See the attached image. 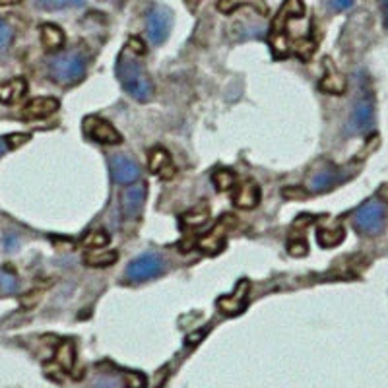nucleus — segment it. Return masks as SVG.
Wrapping results in <instances>:
<instances>
[{"label": "nucleus", "instance_id": "nucleus-1", "mask_svg": "<svg viewBox=\"0 0 388 388\" xmlns=\"http://www.w3.org/2000/svg\"><path fill=\"white\" fill-rule=\"evenodd\" d=\"M116 78H118L121 86L125 87L136 101H148L154 96L152 80L146 76L144 68L138 60V55L128 47L121 53V57L116 60Z\"/></svg>", "mask_w": 388, "mask_h": 388}, {"label": "nucleus", "instance_id": "nucleus-2", "mask_svg": "<svg viewBox=\"0 0 388 388\" xmlns=\"http://www.w3.org/2000/svg\"><path fill=\"white\" fill-rule=\"evenodd\" d=\"M51 78L60 86H72L78 84L86 74V60L80 53H62L51 60L48 67Z\"/></svg>", "mask_w": 388, "mask_h": 388}, {"label": "nucleus", "instance_id": "nucleus-3", "mask_svg": "<svg viewBox=\"0 0 388 388\" xmlns=\"http://www.w3.org/2000/svg\"><path fill=\"white\" fill-rule=\"evenodd\" d=\"M387 223V204L378 198H371L355 212L353 225L363 235H378Z\"/></svg>", "mask_w": 388, "mask_h": 388}, {"label": "nucleus", "instance_id": "nucleus-4", "mask_svg": "<svg viewBox=\"0 0 388 388\" xmlns=\"http://www.w3.org/2000/svg\"><path fill=\"white\" fill-rule=\"evenodd\" d=\"M173 14L165 6H154L148 14V37L154 45H161L171 33Z\"/></svg>", "mask_w": 388, "mask_h": 388}, {"label": "nucleus", "instance_id": "nucleus-5", "mask_svg": "<svg viewBox=\"0 0 388 388\" xmlns=\"http://www.w3.org/2000/svg\"><path fill=\"white\" fill-rule=\"evenodd\" d=\"M164 272V261L157 254H142L136 261L130 262L128 270H126V278L130 281H146L154 280Z\"/></svg>", "mask_w": 388, "mask_h": 388}, {"label": "nucleus", "instance_id": "nucleus-6", "mask_svg": "<svg viewBox=\"0 0 388 388\" xmlns=\"http://www.w3.org/2000/svg\"><path fill=\"white\" fill-rule=\"evenodd\" d=\"M375 128V103L371 97H361L349 118V132L351 134H369Z\"/></svg>", "mask_w": 388, "mask_h": 388}, {"label": "nucleus", "instance_id": "nucleus-7", "mask_svg": "<svg viewBox=\"0 0 388 388\" xmlns=\"http://www.w3.org/2000/svg\"><path fill=\"white\" fill-rule=\"evenodd\" d=\"M84 132H86L91 140L99 142V144L116 146L123 142L121 132H118L109 121L101 118V116H87L86 121H84Z\"/></svg>", "mask_w": 388, "mask_h": 388}, {"label": "nucleus", "instance_id": "nucleus-8", "mask_svg": "<svg viewBox=\"0 0 388 388\" xmlns=\"http://www.w3.org/2000/svg\"><path fill=\"white\" fill-rule=\"evenodd\" d=\"M249 291H251V283L247 280H241L229 295H223L218 299V309L227 317L241 315L242 310L247 309V303H249Z\"/></svg>", "mask_w": 388, "mask_h": 388}, {"label": "nucleus", "instance_id": "nucleus-9", "mask_svg": "<svg viewBox=\"0 0 388 388\" xmlns=\"http://www.w3.org/2000/svg\"><path fill=\"white\" fill-rule=\"evenodd\" d=\"M111 175L118 184H132L140 179V165L136 164L132 157L118 154L111 157Z\"/></svg>", "mask_w": 388, "mask_h": 388}, {"label": "nucleus", "instance_id": "nucleus-10", "mask_svg": "<svg viewBox=\"0 0 388 388\" xmlns=\"http://www.w3.org/2000/svg\"><path fill=\"white\" fill-rule=\"evenodd\" d=\"M57 109V97H35V99H31L28 105L21 109V118H26V121H39V118H45V116L53 115Z\"/></svg>", "mask_w": 388, "mask_h": 388}, {"label": "nucleus", "instance_id": "nucleus-11", "mask_svg": "<svg viewBox=\"0 0 388 388\" xmlns=\"http://www.w3.org/2000/svg\"><path fill=\"white\" fill-rule=\"evenodd\" d=\"M146 202V184H136L126 188L123 196H121V210L125 218H136L142 212Z\"/></svg>", "mask_w": 388, "mask_h": 388}, {"label": "nucleus", "instance_id": "nucleus-12", "mask_svg": "<svg viewBox=\"0 0 388 388\" xmlns=\"http://www.w3.org/2000/svg\"><path fill=\"white\" fill-rule=\"evenodd\" d=\"M148 165L164 181H169L175 177V165L171 161V155L165 148H154L150 157H148Z\"/></svg>", "mask_w": 388, "mask_h": 388}, {"label": "nucleus", "instance_id": "nucleus-13", "mask_svg": "<svg viewBox=\"0 0 388 388\" xmlns=\"http://www.w3.org/2000/svg\"><path fill=\"white\" fill-rule=\"evenodd\" d=\"M324 67H326V72L320 80V89L326 91V94H334V96L344 94L346 91V78L342 76V72L334 67V62L330 58H324Z\"/></svg>", "mask_w": 388, "mask_h": 388}, {"label": "nucleus", "instance_id": "nucleus-14", "mask_svg": "<svg viewBox=\"0 0 388 388\" xmlns=\"http://www.w3.org/2000/svg\"><path fill=\"white\" fill-rule=\"evenodd\" d=\"M261 202V188L258 184L252 183V181H247L239 186V191L235 194V206H239L242 210H251V208H256Z\"/></svg>", "mask_w": 388, "mask_h": 388}, {"label": "nucleus", "instance_id": "nucleus-15", "mask_svg": "<svg viewBox=\"0 0 388 388\" xmlns=\"http://www.w3.org/2000/svg\"><path fill=\"white\" fill-rule=\"evenodd\" d=\"M225 229H227L225 223H218L212 231L208 233V235H204L202 239L198 241L200 251L208 252V254H218V252L222 251L223 245H225Z\"/></svg>", "mask_w": 388, "mask_h": 388}, {"label": "nucleus", "instance_id": "nucleus-16", "mask_svg": "<svg viewBox=\"0 0 388 388\" xmlns=\"http://www.w3.org/2000/svg\"><path fill=\"white\" fill-rule=\"evenodd\" d=\"M28 89V84L24 78H16V80H10L6 84H0V101L2 103H16L19 97H24Z\"/></svg>", "mask_w": 388, "mask_h": 388}, {"label": "nucleus", "instance_id": "nucleus-17", "mask_svg": "<svg viewBox=\"0 0 388 388\" xmlns=\"http://www.w3.org/2000/svg\"><path fill=\"white\" fill-rule=\"evenodd\" d=\"M118 261V252L116 251H101V249H96V251H87L84 254V264L89 266V268H105V266H111Z\"/></svg>", "mask_w": 388, "mask_h": 388}, {"label": "nucleus", "instance_id": "nucleus-18", "mask_svg": "<svg viewBox=\"0 0 388 388\" xmlns=\"http://www.w3.org/2000/svg\"><path fill=\"white\" fill-rule=\"evenodd\" d=\"M41 43L48 51H57L64 45V33L62 29L55 24H45L41 26Z\"/></svg>", "mask_w": 388, "mask_h": 388}, {"label": "nucleus", "instance_id": "nucleus-19", "mask_svg": "<svg viewBox=\"0 0 388 388\" xmlns=\"http://www.w3.org/2000/svg\"><path fill=\"white\" fill-rule=\"evenodd\" d=\"M74 361H76V349H74V344L72 342H62L60 346L55 351V363L62 371H72L74 367Z\"/></svg>", "mask_w": 388, "mask_h": 388}, {"label": "nucleus", "instance_id": "nucleus-20", "mask_svg": "<svg viewBox=\"0 0 388 388\" xmlns=\"http://www.w3.org/2000/svg\"><path fill=\"white\" fill-rule=\"evenodd\" d=\"M303 12H305V4H303V0H285L283 8L280 10L278 18H276V21H274V28H278L281 21H283V26H285L288 18H301V16H303Z\"/></svg>", "mask_w": 388, "mask_h": 388}, {"label": "nucleus", "instance_id": "nucleus-21", "mask_svg": "<svg viewBox=\"0 0 388 388\" xmlns=\"http://www.w3.org/2000/svg\"><path fill=\"white\" fill-rule=\"evenodd\" d=\"M181 220H183V223L186 227H202L204 223L210 220V208L204 206V204H198L196 208L183 213Z\"/></svg>", "mask_w": 388, "mask_h": 388}, {"label": "nucleus", "instance_id": "nucleus-22", "mask_svg": "<svg viewBox=\"0 0 388 388\" xmlns=\"http://www.w3.org/2000/svg\"><path fill=\"white\" fill-rule=\"evenodd\" d=\"M346 237V231L342 227H334V229H319L317 233V241H319L320 247L324 249H334L338 247L340 242L344 241Z\"/></svg>", "mask_w": 388, "mask_h": 388}, {"label": "nucleus", "instance_id": "nucleus-23", "mask_svg": "<svg viewBox=\"0 0 388 388\" xmlns=\"http://www.w3.org/2000/svg\"><path fill=\"white\" fill-rule=\"evenodd\" d=\"M109 233L103 231V229H96V231H89L84 237V241H82V245L84 247H87L89 251H96V249H103V247H107L109 245Z\"/></svg>", "mask_w": 388, "mask_h": 388}, {"label": "nucleus", "instance_id": "nucleus-24", "mask_svg": "<svg viewBox=\"0 0 388 388\" xmlns=\"http://www.w3.org/2000/svg\"><path fill=\"white\" fill-rule=\"evenodd\" d=\"M338 181V173L336 171H322V173L315 175V179L310 181V188L312 191H328L330 186H334Z\"/></svg>", "mask_w": 388, "mask_h": 388}, {"label": "nucleus", "instance_id": "nucleus-25", "mask_svg": "<svg viewBox=\"0 0 388 388\" xmlns=\"http://www.w3.org/2000/svg\"><path fill=\"white\" fill-rule=\"evenodd\" d=\"M212 181L218 191H229V188H233L235 183H237V177H235V173H233L231 169H218V171L212 175Z\"/></svg>", "mask_w": 388, "mask_h": 388}, {"label": "nucleus", "instance_id": "nucleus-26", "mask_svg": "<svg viewBox=\"0 0 388 388\" xmlns=\"http://www.w3.org/2000/svg\"><path fill=\"white\" fill-rule=\"evenodd\" d=\"M18 278L8 270H0V295H14L18 293Z\"/></svg>", "mask_w": 388, "mask_h": 388}, {"label": "nucleus", "instance_id": "nucleus-27", "mask_svg": "<svg viewBox=\"0 0 388 388\" xmlns=\"http://www.w3.org/2000/svg\"><path fill=\"white\" fill-rule=\"evenodd\" d=\"M86 0H37V6L47 12H55V10L72 8V6H82Z\"/></svg>", "mask_w": 388, "mask_h": 388}, {"label": "nucleus", "instance_id": "nucleus-28", "mask_svg": "<svg viewBox=\"0 0 388 388\" xmlns=\"http://www.w3.org/2000/svg\"><path fill=\"white\" fill-rule=\"evenodd\" d=\"M146 377L142 373L130 371L125 375V388H146Z\"/></svg>", "mask_w": 388, "mask_h": 388}, {"label": "nucleus", "instance_id": "nucleus-29", "mask_svg": "<svg viewBox=\"0 0 388 388\" xmlns=\"http://www.w3.org/2000/svg\"><path fill=\"white\" fill-rule=\"evenodd\" d=\"M288 252H290L291 256H305L309 252V245H307L305 239H293L288 245Z\"/></svg>", "mask_w": 388, "mask_h": 388}, {"label": "nucleus", "instance_id": "nucleus-30", "mask_svg": "<svg viewBox=\"0 0 388 388\" xmlns=\"http://www.w3.org/2000/svg\"><path fill=\"white\" fill-rule=\"evenodd\" d=\"M12 37H14V31H12V28H10L4 19H0V51H4V48L10 47Z\"/></svg>", "mask_w": 388, "mask_h": 388}, {"label": "nucleus", "instance_id": "nucleus-31", "mask_svg": "<svg viewBox=\"0 0 388 388\" xmlns=\"http://www.w3.org/2000/svg\"><path fill=\"white\" fill-rule=\"evenodd\" d=\"M326 2H328V6L334 10V12H346V10H349L353 6L355 0H326Z\"/></svg>", "mask_w": 388, "mask_h": 388}, {"label": "nucleus", "instance_id": "nucleus-32", "mask_svg": "<svg viewBox=\"0 0 388 388\" xmlns=\"http://www.w3.org/2000/svg\"><path fill=\"white\" fill-rule=\"evenodd\" d=\"M26 142H29V134H10V136H6V144H8V148H19V146H24Z\"/></svg>", "mask_w": 388, "mask_h": 388}, {"label": "nucleus", "instance_id": "nucleus-33", "mask_svg": "<svg viewBox=\"0 0 388 388\" xmlns=\"http://www.w3.org/2000/svg\"><path fill=\"white\" fill-rule=\"evenodd\" d=\"M283 196H285L288 200H305L309 194L303 193V188H285V191H283Z\"/></svg>", "mask_w": 388, "mask_h": 388}, {"label": "nucleus", "instance_id": "nucleus-34", "mask_svg": "<svg viewBox=\"0 0 388 388\" xmlns=\"http://www.w3.org/2000/svg\"><path fill=\"white\" fill-rule=\"evenodd\" d=\"M382 16H385V26L388 28V0H382Z\"/></svg>", "mask_w": 388, "mask_h": 388}, {"label": "nucleus", "instance_id": "nucleus-35", "mask_svg": "<svg viewBox=\"0 0 388 388\" xmlns=\"http://www.w3.org/2000/svg\"><path fill=\"white\" fill-rule=\"evenodd\" d=\"M6 148H8V144H6V138H4V140H0V155L6 152Z\"/></svg>", "mask_w": 388, "mask_h": 388}, {"label": "nucleus", "instance_id": "nucleus-36", "mask_svg": "<svg viewBox=\"0 0 388 388\" xmlns=\"http://www.w3.org/2000/svg\"><path fill=\"white\" fill-rule=\"evenodd\" d=\"M14 242H18V241H14V235H10L8 239H6V245H8V247H14Z\"/></svg>", "mask_w": 388, "mask_h": 388}, {"label": "nucleus", "instance_id": "nucleus-37", "mask_svg": "<svg viewBox=\"0 0 388 388\" xmlns=\"http://www.w3.org/2000/svg\"><path fill=\"white\" fill-rule=\"evenodd\" d=\"M14 2H18V0H0V4H2V6H6V4H14Z\"/></svg>", "mask_w": 388, "mask_h": 388}]
</instances>
